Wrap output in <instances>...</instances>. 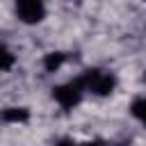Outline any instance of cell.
Segmentation results:
<instances>
[{
	"label": "cell",
	"mask_w": 146,
	"mask_h": 146,
	"mask_svg": "<svg viewBox=\"0 0 146 146\" xmlns=\"http://www.w3.org/2000/svg\"><path fill=\"white\" fill-rule=\"evenodd\" d=\"M80 80H82V84H84V91H94V94H98V96L112 94V89H114V84H116L114 75L107 73V71H100V68H89V71H84V73L80 75Z\"/></svg>",
	"instance_id": "cell-1"
},
{
	"label": "cell",
	"mask_w": 146,
	"mask_h": 146,
	"mask_svg": "<svg viewBox=\"0 0 146 146\" xmlns=\"http://www.w3.org/2000/svg\"><path fill=\"white\" fill-rule=\"evenodd\" d=\"M82 91H84V84H82V80L78 78V80H71V82H66V84L55 87V89H52V98H55L64 110H71V107H75V105L82 100Z\"/></svg>",
	"instance_id": "cell-2"
},
{
	"label": "cell",
	"mask_w": 146,
	"mask_h": 146,
	"mask_svg": "<svg viewBox=\"0 0 146 146\" xmlns=\"http://www.w3.org/2000/svg\"><path fill=\"white\" fill-rule=\"evenodd\" d=\"M16 14L23 23H39L46 16L43 0H16Z\"/></svg>",
	"instance_id": "cell-3"
},
{
	"label": "cell",
	"mask_w": 146,
	"mask_h": 146,
	"mask_svg": "<svg viewBox=\"0 0 146 146\" xmlns=\"http://www.w3.org/2000/svg\"><path fill=\"white\" fill-rule=\"evenodd\" d=\"M2 121H9V123H23V121H27V110L25 107H7V110H2Z\"/></svg>",
	"instance_id": "cell-4"
},
{
	"label": "cell",
	"mask_w": 146,
	"mask_h": 146,
	"mask_svg": "<svg viewBox=\"0 0 146 146\" xmlns=\"http://www.w3.org/2000/svg\"><path fill=\"white\" fill-rule=\"evenodd\" d=\"M64 59H66L64 52H48L46 59H43V66H46V71H57L64 64Z\"/></svg>",
	"instance_id": "cell-5"
},
{
	"label": "cell",
	"mask_w": 146,
	"mask_h": 146,
	"mask_svg": "<svg viewBox=\"0 0 146 146\" xmlns=\"http://www.w3.org/2000/svg\"><path fill=\"white\" fill-rule=\"evenodd\" d=\"M132 114H135V119H139L144 125H146V98H137L135 103H132Z\"/></svg>",
	"instance_id": "cell-6"
},
{
	"label": "cell",
	"mask_w": 146,
	"mask_h": 146,
	"mask_svg": "<svg viewBox=\"0 0 146 146\" xmlns=\"http://www.w3.org/2000/svg\"><path fill=\"white\" fill-rule=\"evenodd\" d=\"M14 62H16V57H14L5 46H0V71H9V68L14 66Z\"/></svg>",
	"instance_id": "cell-7"
},
{
	"label": "cell",
	"mask_w": 146,
	"mask_h": 146,
	"mask_svg": "<svg viewBox=\"0 0 146 146\" xmlns=\"http://www.w3.org/2000/svg\"><path fill=\"white\" fill-rule=\"evenodd\" d=\"M55 146H78V144H75L73 139H62V141H57Z\"/></svg>",
	"instance_id": "cell-8"
},
{
	"label": "cell",
	"mask_w": 146,
	"mask_h": 146,
	"mask_svg": "<svg viewBox=\"0 0 146 146\" xmlns=\"http://www.w3.org/2000/svg\"><path fill=\"white\" fill-rule=\"evenodd\" d=\"M78 146H96V144H78Z\"/></svg>",
	"instance_id": "cell-9"
},
{
	"label": "cell",
	"mask_w": 146,
	"mask_h": 146,
	"mask_svg": "<svg viewBox=\"0 0 146 146\" xmlns=\"http://www.w3.org/2000/svg\"><path fill=\"white\" fill-rule=\"evenodd\" d=\"M144 80H146V73H144Z\"/></svg>",
	"instance_id": "cell-10"
}]
</instances>
